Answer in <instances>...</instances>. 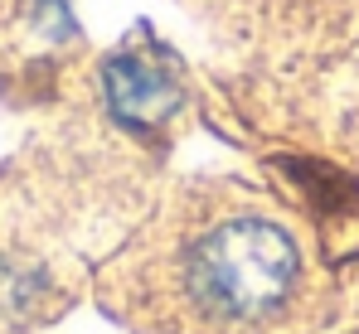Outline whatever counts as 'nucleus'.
I'll return each instance as SVG.
<instances>
[{"label": "nucleus", "mask_w": 359, "mask_h": 334, "mask_svg": "<svg viewBox=\"0 0 359 334\" xmlns=\"http://www.w3.org/2000/svg\"><path fill=\"white\" fill-rule=\"evenodd\" d=\"M112 116L131 131H151L161 126L170 111L180 107V88L170 78V68H161L156 58H136V54H117L102 73Z\"/></svg>", "instance_id": "obj_2"}, {"label": "nucleus", "mask_w": 359, "mask_h": 334, "mask_svg": "<svg viewBox=\"0 0 359 334\" xmlns=\"http://www.w3.org/2000/svg\"><path fill=\"white\" fill-rule=\"evenodd\" d=\"M175 262L180 295L204 325H262L292 300L301 277L292 232L252 209L209 218Z\"/></svg>", "instance_id": "obj_1"}]
</instances>
